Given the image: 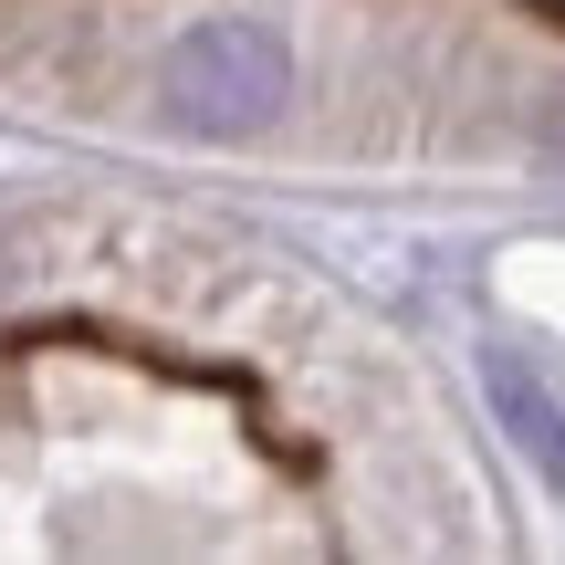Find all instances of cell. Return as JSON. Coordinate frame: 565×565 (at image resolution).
Wrapping results in <instances>:
<instances>
[{
	"label": "cell",
	"instance_id": "6da1fadb",
	"mask_svg": "<svg viewBox=\"0 0 565 565\" xmlns=\"http://www.w3.org/2000/svg\"><path fill=\"white\" fill-rule=\"evenodd\" d=\"M158 95H168V126H189V137H263L282 116V95H294L282 32H263V21H200V32L168 42Z\"/></svg>",
	"mask_w": 565,
	"mask_h": 565
},
{
	"label": "cell",
	"instance_id": "7a4b0ae2",
	"mask_svg": "<svg viewBox=\"0 0 565 565\" xmlns=\"http://www.w3.org/2000/svg\"><path fill=\"white\" fill-rule=\"evenodd\" d=\"M482 387H492V419L513 429V450L565 492V408H555V387L534 377L524 356H482Z\"/></svg>",
	"mask_w": 565,
	"mask_h": 565
},
{
	"label": "cell",
	"instance_id": "3957f363",
	"mask_svg": "<svg viewBox=\"0 0 565 565\" xmlns=\"http://www.w3.org/2000/svg\"><path fill=\"white\" fill-rule=\"evenodd\" d=\"M11 273H21V263H11V231H0V294H11Z\"/></svg>",
	"mask_w": 565,
	"mask_h": 565
}]
</instances>
